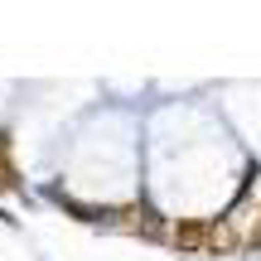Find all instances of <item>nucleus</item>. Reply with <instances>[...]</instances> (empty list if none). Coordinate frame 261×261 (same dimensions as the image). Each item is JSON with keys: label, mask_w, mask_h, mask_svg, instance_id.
<instances>
[{"label": "nucleus", "mask_w": 261, "mask_h": 261, "mask_svg": "<svg viewBox=\"0 0 261 261\" xmlns=\"http://www.w3.org/2000/svg\"><path fill=\"white\" fill-rule=\"evenodd\" d=\"M174 242H179V247H198V242H203V227H198V223L174 227Z\"/></svg>", "instance_id": "1"}]
</instances>
